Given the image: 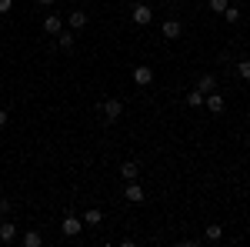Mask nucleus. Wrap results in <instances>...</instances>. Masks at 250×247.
Here are the masks:
<instances>
[{"label":"nucleus","mask_w":250,"mask_h":247,"mask_svg":"<svg viewBox=\"0 0 250 247\" xmlns=\"http://www.w3.org/2000/svg\"><path fill=\"white\" fill-rule=\"evenodd\" d=\"M100 114H104V120H107V124H117V120L124 117V104H120L117 97H107V100L100 104Z\"/></svg>","instance_id":"1"},{"label":"nucleus","mask_w":250,"mask_h":247,"mask_svg":"<svg viewBox=\"0 0 250 247\" xmlns=\"http://www.w3.org/2000/svg\"><path fill=\"white\" fill-rule=\"evenodd\" d=\"M134 84H137V87H150V84H154V70H150L147 64L134 67Z\"/></svg>","instance_id":"2"},{"label":"nucleus","mask_w":250,"mask_h":247,"mask_svg":"<svg viewBox=\"0 0 250 247\" xmlns=\"http://www.w3.org/2000/svg\"><path fill=\"white\" fill-rule=\"evenodd\" d=\"M80 227H83V224H80V217H77V214H67V217H63V224H60L63 237H77Z\"/></svg>","instance_id":"3"},{"label":"nucleus","mask_w":250,"mask_h":247,"mask_svg":"<svg viewBox=\"0 0 250 247\" xmlns=\"http://www.w3.org/2000/svg\"><path fill=\"white\" fill-rule=\"evenodd\" d=\"M150 20H154V10H150L147 3H134V23L137 27H147Z\"/></svg>","instance_id":"4"},{"label":"nucleus","mask_w":250,"mask_h":247,"mask_svg":"<svg viewBox=\"0 0 250 247\" xmlns=\"http://www.w3.org/2000/svg\"><path fill=\"white\" fill-rule=\"evenodd\" d=\"M204 104H207V111H210V114H224V97L217 94V90L204 94Z\"/></svg>","instance_id":"5"},{"label":"nucleus","mask_w":250,"mask_h":247,"mask_svg":"<svg viewBox=\"0 0 250 247\" xmlns=\"http://www.w3.org/2000/svg\"><path fill=\"white\" fill-rule=\"evenodd\" d=\"M160 34H164L167 40H177L180 34H184V23H180V20H167V23L160 27Z\"/></svg>","instance_id":"6"},{"label":"nucleus","mask_w":250,"mask_h":247,"mask_svg":"<svg viewBox=\"0 0 250 247\" xmlns=\"http://www.w3.org/2000/svg\"><path fill=\"white\" fill-rule=\"evenodd\" d=\"M124 197H127L130 204H140V201H144V190H140V184H137V180H127V187H124Z\"/></svg>","instance_id":"7"},{"label":"nucleus","mask_w":250,"mask_h":247,"mask_svg":"<svg viewBox=\"0 0 250 247\" xmlns=\"http://www.w3.org/2000/svg\"><path fill=\"white\" fill-rule=\"evenodd\" d=\"M67 23H70V30H83V27H87V14H83V10H70Z\"/></svg>","instance_id":"8"},{"label":"nucleus","mask_w":250,"mask_h":247,"mask_svg":"<svg viewBox=\"0 0 250 247\" xmlns=\"http://www.w3.org/2000/svg\"><path fill=\"white\" fill-rule=\"evenodd\" d=\"M43 30H47V34H54V37H57L60 30H63V20H60L57 14H50V17L43 20Z\"/></svg>","instance_id":"9"},{"label":"nucleus","mask_w":250,"mask_h":247,"mask_svg":"<svg viewBox=\"0 0 250 247\" xmlns=\"http://www.w3.org/2000/svg\"><path fill=\"white\" fill-rule=\"evenodd\" d=\"M197 90H200V94H210V90H217V80H213V74H200V80H197Z\"/></svg>","instance_id":"10"},{"label":"nucleus","mask_w":250,"mask_h":247,"mask_svg":"<svg viewBox=\"0 0 250 247\" xmlns=\"http://www.w3.org/2000/svg\"><path fill=\"white\" fill-rule=\"evenodd\" d=\"M14 237H17V224H7V221H3V224H0V244H10Z\"/></svg>","instance_id":"11"},{"label":"nucleus","mask_w":250,"mask_h":247,"mask_svg":"<svg viewBox=\"0 0 250 247\" xmlns=\"http://www.w3.org/2000/svg\"><path fill=\"white\" fill-rule=\"evenodd\" d=\"M137 174H140V167H137L134 160H127V164H120V177H124V180H137Z\"/></svg>","instance_id":"12"},{"label":"nucleus","mask_w":250,"mask_h":247,"mask_svg":"<svg viewBox=\"0 0 250 247\" xmlns=\"http://www.w3.org/2000/svg\"><path fill=\"white\" fill-rule=\"evenodd\" d=\"M57 44L63 47V50H70V47H74V30H60V34H57Z\"/></svg>","instance_id":"13"},{"label":"nucleus","mask_w":250,"mask_h":247,"mask_svg":"<svg viewBox=\"0 0 250 247\" xmlns=\"http://www.w3.org/2000/svg\"><path fill=\"white\" fill-rule=\"evenodd\" d=\"M43 244V237H40L37 230H27V234H23V247H40Z\"/></svg>","instance_id":"14"},{"label":"nucleus","mask_w":250,"mask_h":247,"mask_svg":"<svg viewBox=\"0 0 250 247\" xmlns=\"http://www.w3.org/2000/svg\"><path fill=\"white\" fill-rule=\"evenodd\" d=\"M100 221H104V214H100L97 207H90L87 214H83V224H90V227H94V224H100Z\"/></svg>","instance_id":"15"},{"label":"nucleus","mask_w":250,"mask_h":247,"mask_svg":"<svg viewBox=\"0 0 250 247\" xmlns=\"http://www.w3.org/2000/svg\"><path fill=\"white\" fill-rule=\"evenodd\" d=\"M204 237H207V241H220V237H224V230H220V224H210V227L204 230Z\"/></svg>","instance_id":"16"},{"label":"nucleus","mask_w":250,"mask_h":247,"mask_svg":"<svg viewBox=\"0 0 250 247\" xmlns=\"http://www.w3.org/2000/svg\"><path fill=\"white\" fill-rule=\"evenodd\" d=\"M224 20H227V23H240V7H227V10H224Z\"/></svg>","instance_id":"17"},{"label":"nucleus","mask_w":250,"mask_h":247,"mask_svg":"<svg viewBox=\"0 0 250 247\" xmlns=\"http://www.w3.org/2000/svg\"><path fill=\"white\" fill-rule=\"evenodd\" d=\"M200 104H204V94L200 90H190L187 94V107H200Z\"/></svg>","instance_id":"18"},{"label":"nucleus","mask_w":250,"mask_h":247,"mask_svg":"<svg viewBox=\"0 0 250 247\" xmlns=\"http://www.w3.org/2000/svg\"><path fill=\"white\" fill-rule=\"evenodd\" d=\"M237 74H240V80H250V60H240L237 64Z\"/></svg>","instance_id":"19"},{"label":"nucleus","mask_w":250,"mask_h":247,"mask_svg":"<svg viewBox=\"0 0 250 247\" xmlns=\"http://www.w3.org/2000/svg\"><path fill=\"white\" fill-rule=\"evenodd\" d=\"M227 7H230V3H227V0H210V10H213V14H224V10H227Z\"/></svg>","instance_id":"20"},{"label":"nucleus","mask_w":250,"mask_h":247,"mask_svg":"<svg viewBox=\"0 0 250 247\" xmlns=\"http://www.w3.org/2000/svg\"><path fill=\"white\" fill-rule=\"evenodd\" d=\"M10 7H14V0H0V14H7Z\"/></svg>","instance_id":"21"},{"label":"nucleus","mask_w":250,"mask_h":247,"mask_svg":"<svg viewBox=\"0 0 250 247\" xmlns=\"http://www.w3.org/2000/svg\"><path fill=\"white\" fill-rule=\"evenodd\" d=\"M7 210H10V201H3V197H0V214H7Z\"/></svg>","instance_id":"22"},{"label":"nucleus","mask_w":250,"mask_h":247,"mask_svg":"<svg viewBox=\"0 0 250 247\" xmlns=\"http://www.w3.org/2000/svg\"><path fill=\"white\" fill-rule=\"evenodd\" d=\"M7 120H10V114H7V111H0V127H7Z\"/></svg>","instance_id":"23"},{"label":"nucleus","mask_w":250,"mask_h":247,"mask_svg":"<svg viewBox=\"0 0 250 247\" xmlns=\"http://www.w3.org/2000/svg\"><path fill=\"white\" fill-rule=\"evenodd\" d=\"M40 7H54V3H57V0H37Z\"/></svg>","instance_id":"24"},{"label":"nucleus","mask_w":250,"mask_h":247,"mask_svg":"<svg viewBox=\"0 0 250 247\" xmlns=\"http://www.w3.org/2000/svg\"><path fill=\"white\" fill-rule=\"evenodd\" d=\"M167 3H170V0H167Z\"/></svg>","instance_id":"25"}]
</instances>
